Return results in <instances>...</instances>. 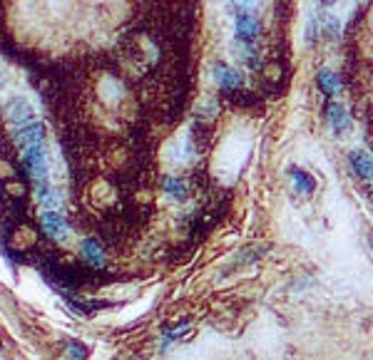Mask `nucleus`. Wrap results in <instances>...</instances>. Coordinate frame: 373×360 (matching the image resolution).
I'll list each match as a JSON object with an SVG mask.
<instances>
[{"mask_svg": "<svg viewBox=\"0 0 373 360\" xmlns=\"http://www.w3.org/2000/svg\"><path fill=\"white\" fill-rule=\"evenodd\" d=\"M319 32H321V25H319L316 20L311 18L309 25H306V43H309V45L316 43V40H319Z\"/></svg>", "mask_w": 373, "mask_h": 360, "instance_id": "15", "label": "nucleus"}, {"mask_svg": "<svg viewBox=\"0 0 373 360\" xmlns=\"http://www.w3.org/2000/svg\"><path fill=\"white\" fill-rule=\"evenodd\" d=\"M326 120H329V125L334 127L336 134H343L351 129V117H348L346 107L339 105V102H329V107H326Z\"/></svg>", "mask_w": 373, "mask_h": 360, "instance_id": "7", "label": "nucleus"}, {"mask_svg": "<svg viewBox=\"0 0 373 360\" xmlns=\"http://www.w3.org/2000/svg\"><path fill=\"white\" fill-rule=\"evenodd\" d=\"M38 202L43 204L45 209H55V207H60V189H55V187H45V189H40L38 191Z\"/></svg>", "mask_w": 373, "mask_h": 360, "instance_id": "12", "label": "nucleus"}, {"mask_svg": "<svg viewBox=\"0 0 373 360\" xmlns=\"http://www.w3.org/2000/svg\"><path fill=\"white\" fill-rule=\"evenodd\" d=\"M162 189H165L167 194L172 196V199H177V202H182V199H187V187H184L182 179L167 177L165 182H162Z\"/></svg>", "mask_w": 373, "mask_h": 360, "instance_id": "11", "label": "nucleus"}, {"mask_svg": "<svg viewBox=\"0 0 373 360\" xmlns=\"http://www.w3.org/2000/svg\"><path fill=\"white\" fill-rule=\"evenodd\" d=\"M13 137H15V145L26 152V149H30V147H35V145H43V137H45V127L40 125L38 120H32V122H28V125H20V127H15V132H13Z\"/></svg>", "mask_w": 373, "mask_h": 360, "instance_id": "3", "label": "nucleus"}, {"mask_svg": "<svg viewBox=\"0 0 373 360\" xmlns=\"http://www.w3.org/2000/svg\"><path fill=\"white\" fill-rule=\"evenodd\" d=\"M319 83V89H321L323 95H334V92H339V87H341V83H339V75H334L331 70H321L316 77Z\"/></svg>", "mask_w": 373, "mask_h": 360, "instance_id": "10", "label": "nucleus"}, {"mask_svg": "<svg viewBox=\"0 0 373 360\" xmlns=\"http://www.w3.org/2000/svg\"><path fill=\"white\" fill-rule=\"evenodd\" d=\"M214 80L219 83V87L227 89V92H236V89L244 87V77H241L239 70L229 67V65L224 63L214 65Z\"/></svg>", "mask_w": 373, "mask_h": 360, "instance_id": "5", "label": "nucleus"}, {"mask_svg": "<svg viewBox=\"0 0 373 360\" xmlns=\"http://www.w3.org/2000/svg\"><path fill=\"white\" fill-rule=\"evenodd\" d=\"M291 182H294V187H296L299 191H304V194H309V191H314V179L306 174V171L301 169H291L289 171Z\"/></svg>", "mask_w": 373, "mask_h": 360, "instance_id": "13", "label": "nucleus"}, {"mask_svg": "<svg viewBox=\"0 0 373 360\" xmlns=\"http://www.w3.org/2000/svg\"><path fill=\"white\" fill-rule=\"evenodd\" d=\"M6 117L8 122H13L15 127L28 125V122H32V107L28 105L26 97H13V100H8L6 105Z\"/></svg>", "mask_w": 373, "mask_h": 360, "instance_id": "6", "label": "nucleus"}, {"mask_svg": "<svg viewBox=\"0 0 373 360\" xmlns=\"http://www.w3.org/2000/svg\"><path fill=\"white\" fill-rule=\"evenodd\" d=\"M261 25H259V18L249 10V8H239V13H236V38L241 43L252 45L254 40L259 38Z\"/></svg>", "mask_w": 373, "mask_h": 360, "instance_id": "2", "label": "nucleus"}, {"mask_svg": "<svg viewBox=\"0 0 373 360\" xmlns=\"http://www.w3.org/2000/svg\"><path fill=\"white\" fill-rule=\"evenodd\" d=\"M23 162H26V171L30 174V179L35 182V187L45 189L50 187V167H48V152H45V145H35L30 149L23 152Z\"/></svg>", "mask_w": 373, "mask_h": 360, "instance_id": "1", "label": "nucleus"}, {"mask_svg": "<svg viewBox=\"0 0 373 360\" xmlns=\"http://www.w3.org/2000/svg\"><path fill=\"white\" fill-rule=\"evenodd\" d=\"M321 23H323L321 30L326 32V38H329V40H336L339 35H341V23H339V18H334V15H326Z\"/></svg>", "mask_w": 373, "mask_h": 360, "instance_id": "14", "label": "nucleus"}, {"mask_svg": "<svg viewBox=\"0 0 373 360\" xmlns=\"http://www.w3.org/2000/svg\"><path fill=\"white\" fill-rule=\"evenodd\" d=\"M80 256L85 259V264L95 266V268H102V266H105V251H102L100 244H97V241H92V239L83 241V246H80Z\"/></svg>", "mask_w": 373, "mask_h": 360, "instance_id": "9", "label": "nucleus"}, {"mask_svg": "<svg viewBox=\"0 0 373 360\" xmlns=\"http://www.w3.org/2000/svg\"><path fill=\"white\" fill-rule=\"evenodd\" d=\"M348 162L354 167V171L359 174V179H371L373 177V159L361 149H354L348 154Z\"/></svg>", "mask_w": 373, "mask_h": 360, "instance_id": "8", "label": "nucleus"}, {"mask_svg": "<svg viewBox=\"0 0 373 360\" xmlns=\"http://www.w3.org/2000/svg\"><path fill=\"white\" fill-rule=\"evenodd\" d=\"M43 229H45V234L50 236L52 241H68L70 239V226L68 222H65V216H60L57 211H45L43 214Z\"/></svg>", "mask_w": 373, "mask_h": 360, "instance_id": "4", "label": "nucleus"}, {"mask_svg": "<svg viewBox=\"0 0 373 360\" xmlns=\"http://www.w3.org/2000/svg\"><path fill=\"white\" fill-rule=\"evenodd\" d=\"M368 246H371V251H373V234L368 236Z\"/></svg>", "mask_w": 373, "mask_h": 360, "instance_id": "16", "label": "nucleus"}]
</instances>
